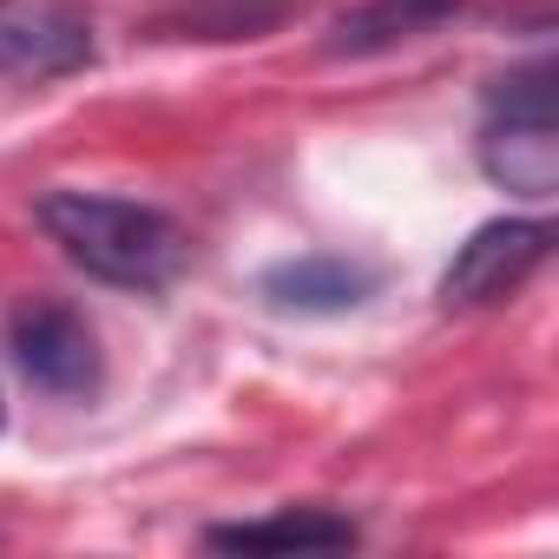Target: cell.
Instances as JSON below:
<instances>
[{
  "mask_svg": "<svg viewBox=\"0 0 559 559\" xmlns=\"http://www.w3.org/2000/svg\"><path fill=\"white\" fill-rule=\"evenodd\" d=\"M8 349H14L21 376L60 402H80L99 389V343H93L86 317L67 304H21L8 323Z\"/></svg>",
  "mask_w": 559,
  "mask_h": 559,
  "instance_id": "5b68a950",
  "label": "cell"
},
{
  "mask_svg": "<svg viewBox=\"0 0 559 559\" xmlns=\"http://www.w3.org/2000/svg\"><path fill=\"white\" fill-rule=\"evenodd\" d=\"M204 539L224 552H304V546H356V526L343 513H323V507H290V513H270V520L211 526Z\"/></svg>",
  "mask_w": 559,
  "mask_h": 559,
  "instance_id": "ba28073f",
  "label": "cell"
},
{
  "mask_svg": "<svg viewBox=\"0 0 559 559\" xmlns=\"http://www.w3.org/2000/svg\"><path fill=\"white\" fill-rule=\"evenodd\" d=\"M93 67V21L80 0H0V80L47 86Z\"/></svg>",
  "mask_w": 559,
  "mask_h": 559,
  "instance_id": "277c9868",
  "label": "cell"
},
{
  "mask_svg": "<svg viewBox=\"0 0 559 559\" xmlns=\"http://www.w3.org/2000/svg\"><path fill=\"white\" fill-rule=\"evenodd\" d=\"M480 171L513 198H552L559 191V126H552V67H520L487 93L480 126Z\"/></svg>",
  "mask_w": 559,
  "mask_h": 559,
  "instance_id": "7a4b0ae2",
  "label": "cell"
},
{
  "mask_svg": "<svg viewBox=\"0 0 559 559\" xmlns=\"http://www.w3.org/2000/svg\"><path fill=\"white\" fill-rule=\"evenodd\" d=\"M263 297L276 310H290V317H343L356 304L376 297V270L356 263V257H290V263H270L263 270Z\"/></svg>",
  "mask_w": 559,
  "mask_h": 559,
  "instance_id": "8992f818",
  "label": "cell"
},
{
  "mask_svg": "<svg viewBox=\"0 0 559 559\" xmlns=\"http://www.w3.org/2000/svg\"><path fill=\"white\" fill-rule=\"evenodd\" d=\"M546 250H552V224H539V217H493V224H480L454 250V263L441 270V310H480V304L513 297L546 263Z\"/></svg>",
  "mask_w": 559,
  "mask_h": 559,
  "instance_id": "3957f363",
  "label": "cell"
},
{
  "mask_svg": "<svg viewBox=\"0 0 559 559\" xmlns=\"http://www.w3.org/2000/svg\"><path fill=\"white\" fill-rule=\"evenodd\" d=\"M47 237L112 290H165L185 270V230L132 198H99V191H47L40 198Z\"/></svg>",
  "mask_w": 559,
  "mask_h": 559,
  "instance_id": "6da1fadb",
  "label": "cell"
},
{
  "mask_svg": "<svg viewBox=\"0 0 559 559\" xmlns=\"http://www.w3.org/2000/svg\"><path fill=\"white\" fill-rule=\"evenodd\" d=\"M461 14V0H362L356 14L336 21L330 34V53L336 60H362V53H389L415 34H435L441 21Z\"/></svg>",
  "mask_w": 559,
  "mask_h": 559,
  "instance_id": "52a82bcc",
  "label": "cell"
}]
</instances>
